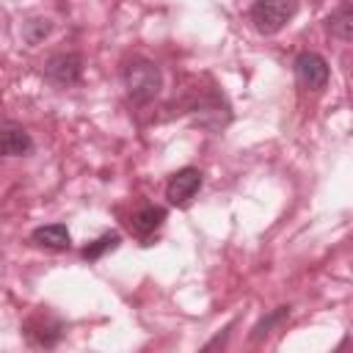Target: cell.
I'll return each instance as SVG.
<instances>
[{
	"label": "cell",
	"mask_w": 353,
	"mask_h": 353,
	"mask_svg": "<svg viewBox=\"0 0 353 353\" xmlns=\"http://www.w3.org/2000/svg\"><path fill=\"white\" fill-rule=\"evenodd\" d=\"M193 113V121L204 130H223L229 121H232V113H229V105L223 97L218 94H210L204 99H199V105L190 108Z\"/></svg>",
	"instance_id": "52a82bcc"
},
{
	"label": "cell",
	"mask_w": 353,
	"mask_h": 353,
	"mask_svg": "<svg viewBox=\"0 0 353 353\" xmlns=\"http://www.w3.org/2000/svg\"><path fill=\"white\" fill-rule=\"evenodd\" d=\"M328 30H331V36H336L339 41H350V36H353V8H350V3L345 0L331 17H328Z\"/></svg>",
	"instance_id": "8fae6325"
},
{
	"label": "cell",
	"mask_w": 353,
	"mask_h": 353,
	"mask_svg": "<svg viewBox=\"0 0 353 353\" xmlns=\"http://www.w3.org/2000/svg\"><path fill=\"white\" fill-rule=\"evenodd\" d=\"M201 185H204V174L196 165H185V168H179L168 176L165 199L174 207H188L196 199V193L201 190Z\"/></svg>",
	"instance_id": "8992f818"
},
{
	"label": "cell",
	"mask_w": 353,
	"mask_h": 353,
	"mask_svg": "<svg viewBox=\"0 0 353 353\" xmlns=\"http://www.w3.org/2000/svg\"><path fill=\"white\" fill-rule=\"evenodd\" d=\"M30 243L36 248H44V251H69L72 234H69L66 223H44V226H36L30 232Z\"/></svg>",
	"instance_id": "30bf717a"
},
{
	"label": "cell",
	"mask_w": 353,
	"mask_h": 353,
	"mask_svg": "<svg viewBox=\"0 0 353 353\" xmlns=\"http://www.w3.org/2000/svg\"><path fill=\"white\" fill-rule=\"evenodd\" d=\"M50 30H52V22L47 17H30L22 25V39L28 44H39V41H44V36H50Z\"/></svg>",
	"instance_id": "5bb4252c"
},
{
	"label": "cell",
	"mask_w": 353,
	"mask_h": 353,
	"mask_svg": "<svg viewBox=\"0 0 353 353\" xmlns=\"http://www.w3.org/2000/svg\"><path fill=\"white\" fill-rule=\"evenodd\" d=\"M295 14H298V0H256L248 11L254 28L262 36L279 33Z\"/></svg>",
	"instance_id": "7a4b0ae2"
},
{
	"label": "cell",
	"mask_w": 353,
	"mask_h": 353,
	"mask_svg": "<svg viewBox=\"0 0 353 353\" xmlns=\"http://www.w3.org/2000/svg\"><path fill=\"white\" fill-rule=\"evenodd\" d=\"M121 85L127 91V99L132 105L152 102L163 88V72L149 58H130L121 66Z\"/></svg>",
	"instance_id": "6da1fadb"
},
{
	"label": "cell",
	"mask_w": 353,
	"mask_h": 353,
	"mask_svg": "<svg viewBox=\"0 0 353 353\" xmlns=\"http://www.w3.org/2000/svg\"><path fill=\"white\" fill-rule=\"evenodd\" d=\"M292 72H295V80L303 91H323L328 85V77H331L328 61L320 52H312V50L298 52V58L292 63Z\"/></svg>",
	"instance_id": "277c9868"
},
{
	"label": "cell",
	"mask_w": 353,
	"mask_h": 353,
	"mask_svg": "<svg viewBox=\"0 0 353 353\" xmlns=\"http://www.w3.org/2000/svg\"><path fill=\"white\" fill-rule=\"evenodd\" d=\"M33 152L30 132L17 121L0 124V157H28Z\"/></svg>",
	"instance_id": "ba28073f"
},
{
	"label": "cell",
	"mask_w": 353,
	"mask_h": 353,
	"mask_svg": "<svg viewBox=\"0 0 353 353\" xmlns=\"http://www.w3.org/2000/svg\"><path fill=\"white\" fill-rule=\"evenodd\" d=\"M66 325L61 317H55L52 312H33L25 323H22V336L30 347H55L63 336Z\"/></svg>",
	"instance_id": "3957f363"
},
{
	"label": "cell",
	"mask_w": 353,
	"mask_h": 353,
	"mask_svg": "<svg viewBox=\"0 0 353 353\" xmlns=\"http://www.w3.org/2000/svg\"><path fill=\"white\" fill-rule=\"evenodd\" d=\"M168 218V210L165 207H157V204H143V207H138L132 215H130V232L135 234V237H141V240H149V234H154L160 226H163V221Z\"/></svg>",
	"instance_id": "9c48e42d"
},
{
	"label": "cell",
	"mask_w": 353,
	"mask_h": 353,
	"mask_svg": "<svg viewBox=\"0 0 353 353\" xmlns=\"http://www.w3.org/2000/svg\"><path fill=\"white\" fill-rule=\"evenodd\" d=\"M119 245H121V234H119V232H105V234H99L97 240H91V243L80 251V256L88 259V262H97V259H102L105 254L116 251Z\"/></svg>",
	"instance_id": "4fadbf2b"
},
{
	"label": "cell",
	"mask_w": 353,
	"mask_h": 353,
	"mask_svg": "<svg viewBox=\"0 0 353 353\" xmlns=\"http://www.w3.org/2000/svg\"><path fill=\"white\" fill-rule=\"evenodd\" d=\"M41 74H44L47 83H52L58 88L74 85L83 77V58L77 52H55V55H50L44 61Z\"/></svg>",
	"instance_id": "5b68a950"
},
{
	"label": "cell",
	"mask_w": 353,
	"mask_h": 353,
	"mask_svg": "<svg viewBox=\"0 0 353 353\" xmlns=\"http://www.w3.org/2000/svg\"><path fill=\"white\" fill-rule=\"evenodd\" d=\"M287 317H290V306H276L273 312H268V314H265V317L251 328L248 339H251V342H262V339H268V336H270V334H273V331H276Z\"/></svg>",
	"instance_id": "7c38bea8"
}]
</instances>
